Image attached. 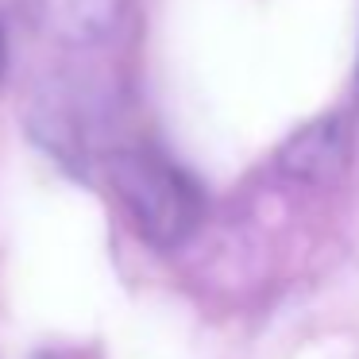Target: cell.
Instances as JSON below:
<instances>
[{
    "instance_id": "cell-1",
    "label": "cell",
    "mask_w": 359,
    "mask_h": 359,
    "mask_svg": "<svg viewBox=\"0 0 359 359\" xmlns=\"http://www.w3.org/2000/svg\"><path fill=\"white\" fill-rule=\"evenodd\" d=\"M109 182L135 232L163 251L182 248L205 217L201 186L178 163L151 147L116 151L109 158Z\"/></svg>"
},
{
    "instance_id": "cell-2",
    "label": "cell",
    "mask_w": 359,
    "mask_h": 359,
    "mask_svg": "<svg viewBox=\"0 0 359 359\" xmlns=\"http://www.w3.org/2000/svg\"><path fill=\"white\" fill-rule=\"evenodd\" d=\"M351 124L344 116H317L305 128H297L274 155L282 178L302 182V186H332L351 166Z\"/></svg>"
},
{
    "instance_id": "cell-3",
    "label": "cell",
    "mask_w": 359,
    "mask_h": 359,
    "mask_svg": "<svg viewBox=\"0 0 359 359\" xmlns=\"http://www.w3.org/2000/svg\"><path fill=\"white\" fill-rule=\"evenodd\" d=\"M128 0H47V27L70 47L104 43L124 20Z\"/></svg>"
},
{
    "instance_id": "cell-4",
    "label": "cell",
    "mask_w": 359,
    "mask_h": 359,
    "mask_svg": "<svg viewBox=\"0 0 359 359\" xmlns=\"http://www.w3.org/2000/svg\"><path fill=\"white\" fill-rule=\"evenodd\" d=\"M4 70H8V39H4V24H0V81H4Z\"/></svg>"
},
{
    "instance_id": "cell-5",
    "label": "cell",
    "mask_w": 359,
    "mask_h": 359,
    "mask_svg": "<svg viewBox=\"0 0 359 359\" xmlns=\"http://www.w3.org/2000/svg\"><path fill=\"white\" fill-rule=\"evenodd\" d=\"M39 359H66V355H50V351H47V355H39Z\"/></svg>"
},
{
    "instance_id": "cell-6",
    "label": "cell",
    "mask_w": 359,
    "mask_h": 359,
    "mask_svg": "<svg viewBox=\"0 0 359 359\" xmlns=\"http://www.w3.org/2000/svg\"><path fill=\"white\" fill-rule=\"evenodd\" d=\"M355 97H359V66H355Z\"/></svg>"
}]
</instances>
